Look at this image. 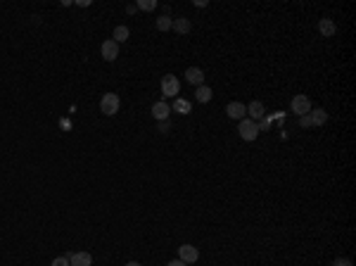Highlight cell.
Returning a JSON list of instances; mask_svg holds the SVG:
<instances>
[{
	"label": "cell",
	"instance_id": "24",
	"mask_svg": "<svg viewBox=\"0 0 356 266\" xmlns=\"http://www.w3.org/2000/svg\"><path fill=\"white\" fill-rule=\"evenodd\" d=\"M166 266H188V264L186 261H181V259H173V261H169Z\"/></svg>",
	"mask_w": 356,
	"mask_h": 266
},
{
	"label": "cell",
	"instance_id": "15",
	"mask_svg": "<svg viewBox=\"0 0 356 266\" xmlns=\"http://www.w3.org/2000/svg\"><path fill=\"white\" fill-rule=\"evenodd\" d=\"M211 98H214V93H211L209 86H200L197 91H195V100L202 102V105H204V102H209Z\"/></svg>",
	"mask_w": 356,
	"mask_h": 266
},
{
	"label": "cell",
	"instance_id": "4",
	"mask_svg": "<svg viewBox=\"0 0 356 266\" xmlns=\"http://www.w3.org/2000/svg\"><path fill=\"white\" fill-rule=\"evenodd\" d=\"M290 107H292L294 114L304 117V114H309V112H311V100L306 98V95H294L292 102H290Z\"/></svg>",
	"mask_w": 356,
	"mask_h": 266
},
{
	"label": "cell",
	"instance_id": "17",
	"mask_svg": "<svg viewBox=\"0 0 356 266\" xmlns=\"http://www.w3.org/2000/svg\"><path fill=\"white\" fill-rule=\"evenodd\" d=\"M171 110L178 112V114H190V102L183 100V98H176L173 105H171Z\"/></svg>",
	"mask_w": 356,
	"mask_h": 266
},
{
	"label": "cell",
	"instance_id": "13",
	"mask_svg": "<svg viewBox=\"0 0 356 266\" xmlns=\"http://www.w3.org/2000/svg\"><path fill=\"white\" fill-rule=\"evenodd\" d=\"M171 29H173L176 33H190L193 24H190V19H188V17H176V19H173V24H171Z\"/></svg>",
	"mask_w": 356,
	"mask_h": 266
},
{
	"label": "cell",
	"instance_id": "16",
	"mask_svg": "<svg viewBox=\"0 0 356 266\" xmlns=\"http://www.w3.org/2000/svg\"><path fill=\"white\" fill-rule=\"evenodd\" d=\"M128 36H131V31H128V26H116L114 29V33H112V40L114 43H124V40H128Z\"/></svg>",
	"mask_w": 356,
	"mask_h": 266
},
{
	"label": "cell",
	"instance_id": "12",
	"mask_svg": "<svg viewBox=\"0 0 356 266\" xmlns=\"http://www.w3.org/2000/svg\"><path fill=\"white\" fill-rule=\"evenodd\" d=\"M318 31H321V36H323V38H330V36H335L337 26H335L333 19H328V17H325V19H321V22H318Z\"/></svg>",
	"mask_w": 356,
	"mask_h": 266
},
{
	"label": "cell",
	"instance_id": "11",
	"mask_svg": "<svg viewBox=\"0 0 356 266\" xmlns=\"http://www.w3.org/2000/svg\"><path fill=\"white\" fill-rule=\"evenodd\" d=\"M69 264L71 266H91L93 264V254H91V252H76V254H69Z\"/></svg>",
	"mask_w": 356,
	"mask_h": 266
},
{
	"label": "cell",
	"instance_id": "25",
	"mask_svg": "<svg viewBox=\"0 0 356 266\" xmlns=\"http://www.w3.org/2000/svg\"><path fill=\"white\" fill-rule=\"evenodd\" d=\"M136 10H138V5H128V8H126V12H128V15H136Z\"/></svg>",
	"mask_w": 356,
	"mask_h": 266
},
{
	"label": "cell",
	"instance_id": "21",
	"mask_svg": "<svg viewBox=\"0 0 356 266\" xmlns=\"http://www.w3.org/2000/svg\"><path fill=\"white\" fill-rule=\"evenodd\" d=\"M299 126H302V128H311V126H314V124H311V117H309V114L299 117Z\"/></svg>",
	"mask_w": 356,
	"mask_h": 266
},
{
	"label": "cell",
	"instance_id": "7",
	"mask_svg": "<svg viewBox=\"0 0 356 266\" xmlns=\"http://www.w3.org/2000/svg\"><path fill=\"white\" fill-rule=\"evenodd\" d=\"M100 53H102V57H105L107 62H114L116 57H119V43H114L112 38H107L105 43H102Z\"/></svg>",
	"mask_w": 356,
	"mask_h": 266
},
{
	"label": "cell",
	"instance_id": "19",
	"mask_svg": "<svg viewBox=\"0 0 356 266\" xmlns=\"http://www.w3.org/2000/svg\"><path fill=\"white\" fill-rule=\"evenodd\" d=\"M136 5H138V10H145V12H152V10L157 8V0H138Z\"/></svg>",
	"mask_w": 356,
	"mask_h": 266
},
{
	"label": "cell",
	"instance_id": "18",
	"mask_svg": "<svg viewBox=\"0 0 356 266\" xmlns=\"http://www.w3.org/2000/svg\"><path fill=\"white\" fill-rule=\"evenodd\" d=\"M171 24H173V19H171L169 15H162L159 19H157V29H159V31H169Z\"/></svg>",
	"mask_w": 356,
	"mask_h": 266
},
{
	"label": "cell",
	"instance_id": "2",
	"mask_svg": "<svg viewBox=\"0 0 356 266\" xmlns=\"http://www.w3.org/2000/svg\"><path fill=\"white\" fill-rule=\"evenodd\" d=\"M238 133H240V138L242 141H256V136H259V126H256V121H252V119H242L240 124H238Z\"/></svg>",
	"mask_w": 356,
	"mask_h": 266
},
{
	"label": "cell",
	"instance_id": "22",
	"mask_svg": "<svg viewBox=\"0 0 356 266\" xmlns=\"http://www.w3.org/2000/svg\"><path fill=\"white\" fill-rule=\"evenodd\" d=\"M333 266H354V264H351V259H347V257H344V259H335V264Z\"/></svg>",
	"mask_w": 356,
	"mask_h": 266
},
{
	"label": "cell",
	"instance_id": "26",
	"mask_svg": "<svg viewBox=\"0 0 356 266\" xmlns=\"http://www.w3.org/2000/svg\"><path fill=\"white\" fill-rule=\"evenodd\" d=\"M126 266H143V264H138V261H128Z\"/></svg>",
	"mask_w": 356,
	"mask_h": 266
},
{
	"label": "cell",
	"instance_id": "20",
	"mask_svg": "<svg viewBox=\"0 0 356 266\" xmlns=\"http://www.w3.org/2000/svg\"><path fill=\"white\" fill-rule=\"evenodd\" d=\"M50 266H71V264H69V257H57V259H53Z\"/></svg>",
	"mask_w": 356,
	"mask_h": 266
},
{
	"label": "cell",
	"instance_id": "3",
	"mask_svg": "<svg viewBox=\"0 0 356 266\" xmlns=\"http://www.w3.org/2000/svg\"><path fill=\"white\" fill-rule=\"evenodd\" d=\"M181 93V81H178L173 74H166L162 76V95L164 98H173V95Z\"/></svg>",
	"mask_w": 356,
	"mask_h": 266
},
{
	"label": "cell",
	"instance_id": "6",
	"mask_svg": "<svg viewBox=\"0 0 356 266\" xmlns=\"http://www.w3.org/2000/svg\"><path fill=\"white\" fill-rule=\"evenodd\" d=\"M226 114H228V119L242 121V119L247 117V107H245L242 102H228V105H226Z\"/></svg>",
	"mask_w": 356,
	"mask_h": 266
},
{
	"label": "cell",
	"instance_id": "9",
	"mask_svg": "<svg viewBox=\"0 0 356 266\" xmlns=\"http://www.w3.org/2000/svg\"><path fill=\"white\" fill-rule=\"evenodd\" d=\"M169 114H171V107L164 100H159V102L152 105V119H155V121H166Z\"/></svg>",
	"mask_w": 356,
	"mask_h": 266
},
{
	"label": "cell",
	"instance_id": "23",
	"mask_svg": "<svg viewBox=\"0 0 356 266\" xmlns=\"http://www.w3.org/2000/svg\"><path fill=\"white\" fill-rule=\"evenodd\" d=\"M157 128H159V133H166L171 128V124L169 121H157Z\"/></svg>",
	"mask_w": 356,
	"mask_h": 266
},
{
	"label": "cell",
	"instance_id": "14",
	"mask_svg": "<svg viewBox=\"0 0 356 266\" xmlns=\"http://www.w3.org/2000/svg\"><path fill=\"white\" fill-rule=\"evenodd\" d=\"M309 117H311V124H314V126H323L325 121H328V112H325L323 107H318V110L309 112Z\"/></svg>",
	"mask_w": 356,
	"mask_h": 266
},
{
	"label": "cell",
	"instance_id": "1",
	"mask_svg": "<svg viewBox=\"0 0 356 266\" xmlns=\"http://www.w3.org/2000/svg\"><path fill=\"white\" fill-rule=\"evenodd\" d=\"M121 107V100H119V95L116 93H105L100 100V112L105 117H114L116 112Z\"/></svg>",
	"mask_w": 356,
	"mask_h": 266
},
{
	"label": "cell",
	"instance_id": "5",
	"mask_svg": "<svg viewBox=\"0 0 356 266\" xmlns=\"http://www.w3.org/2000/svg\"><path fill=\"white\" fill-rule=\"evenodd\" d=\"M178 259L181 261H186V264H195L197 259H200V250L195 247V245H181L178 247Z\"/></svg>",
	"mask_w": 356,
	"mask_h": 266
},
{
	"label": "cell",
	"instance_id": "10",
	"mask_svg": "<svg viewBox=\"0 0 356 266\" xmlns=\"http://www.w3.org/2000/svg\"><path fill=\"white\" fill-rule=\"evenodd\" d=\"M247 114L252 121H261L263 117H266V110H263V102L261 100H252L247 105Z\"/></svg>",
	"mask_w": 356,
	"mask_h": 266
},
{
	"label": "cell",
	"instance_id": "8",
	"mask_svg": "<svg viewBox=\"0 0 356 266\" xmlns=\"http://www.w3.org/2000/svg\"><path fill=\"white\" fill-rule=\"evenodd\" d=\"M186 81L188 83H193V86H204V71L200 67H188L186 69Z\"/></svg>",
	"mask_w": 356,
	"mask_h": 266
}]
</instances>
